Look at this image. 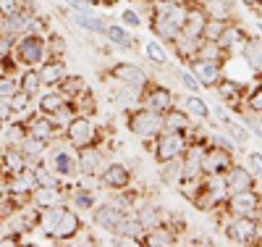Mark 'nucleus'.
<instances>
[{
    "label": "nucleus",
    "mask_w": 262,
    "mask_h": 247,
    "mask_svg": "<svg viewBox=\"0 0 262 247\" xmlns=\"http://www.w3.org/2000/svg\"><path fill=\"white\" fill-rule=\"evenodd\" d=\"M181 192L196 211L207 213V216H221V211L226 205V197H228L223 176H202L196 184H189Z\"/></svg>",
    "instance_id": "nucleus-1"
},
{
    "label": "nucleus",
    "mask_w": 262,
    "mask_h": 247,
    "mask_svg": "<svg viewBox=\"0 0 262 247\" xmlns=\"http://www.w3.org/2000/svg\"><path fill=\"white\" fill-rule=\"evenodd\" d=\"M221 232H223V239L233 247L262 244L259 221L254 216H226L221 221Z\"/></svg>",
    "instance_id": "nucleus-2"
},
{
    "label": "nucleus",
    "mask_w": 262,
    "mask_h": 247,
    "mask_svg": "<svg viewBox=\"0 0 262 247\" xmlns=\"http://www.w3.org/2000/svg\"><path fill=\"white\" fill-rule=\"evenodd\" d=\"M123 124H126V131L134 134L137 140L142 142H152L163 131V113L158 110H149L144 105H134V108H126L123 113Z\"/></svg>",
    "instance_id": "nucleus-3"
},
{
    "label": "nucleus",
    "mask_w": 262,
    "mask_h": 247,
    "mask_svg": "<svg viewBox=\"0 0 262 247\" xmlns=\"http://www.w3.org/2000/svg\"><path fill=\"white\" fill-rule=\"evenodd\" d=\"M144 147L152 153L155 163H165V161H176L186 153L189 147V134L173 131V129H163L152 142H144Z\"/></svg>",
    "instance_id": "nucleus-4"
},
{
    "label": "nucleus",
    "mask_w": 262,
    "mask_h": 247,
    "mask_svg": "<svg viewBox=\"0 0 262 247\" xmlns=\"http://www.w3.org/2000/svg\"><path fill=\"white\" fill-rule=\"evenodd\" d=\"M13 58H16V63L21 66V69H27V66H34V69H37L39 63H45L50 58L45 34L27 32V34L16 37V42H13Z\"/></svg>",
    "instance_id": "nucleus-5"
},
{
    "label": "nucleus",
    "mask_w": 262,
    "mask_h": 247,
    "mask_svg": "<svg viewBox=\"0 0 262 247\" xmlns=\"http://www.w3.org/2000/svg\"><path fill=\"white\" fill-rule=\"evenodd\" d=\"M102 140L100 126L95 124V116H86V113H76L69 124L63 126V142L71 145L74 150L86 147V145H95Z\"/></svg>",
    "instance_id": "nucleus-6"
},
{
    "label": "nucleus",
    "mask_w": 262,
    "mask_h": 247,
    "mask_svg": "<svg viewBox=\"0 0 262 247\" xmlns=\"http://www.w3.org/2000/svg\"><path fill=\"white\" fill-rule=\"evenodd\" d=\"M128 216H131V211L123 208V205H118L116 200L97 203V205L92 208V223H95L97 229H102L105 234H111V237H116V234L123 232Z\"/></svg>",
    "instance_id": "nucleus-7"
},
{
    "label": "nucleus",
    "mask_w": 262,
    "mask_h": 247,
    "mask_svg": "<svg viewBox=\"0 0 262 247\" xmlns=\"http://www.w3.org/2000/svg\"><path fill=\"white\" fill-rule=\"evenodd\" d=\"M66 6H69V13L74 18V24L79 29H84L86 34H97V37H105L107 32V21L102 13H97L92 6H86L84 0H66Z\"/></svg>",
    "instance_id": "nucleus-8"
},
{
    "label": "nucleus",
    "mask_w": 262,
    "mask_h": 247,
    "mask_svg": "<svg viewBox=\"0 0 262 247\" xmlns=\"http://www.w3.org/2000/svg\"><path fill=\"white\" fill-rule=\"evenodd\" d=\"M18 119L27 121V134H29V137L48 142L50 147L63 140V126L53 116H45V113H39V110H29V113L18 116Z\"/></svg>",
    "instance_id": "nucleus-9"
},
{
    "label": "nucleus",
    "mask_w": 262,
    "mask_h": 247,
    "mask_svg": "<svg viewBox=\"0 0 262 247\" xmlns=\"http://www.w3.org/2000/svg\"><path fill=\"white\" fill-rule=\"evenodd\" d=\"M179 103V95L170 89V84H163L158 79H149L144 87H142V100L139 105L149 108V110H158V113H165L168 108H173Z\"/></svg>",
    "instance_id": "nucleus-10"
},
{
    "label": "nucleus",
    "mask_w": 262,
    "mask_h": 247,
    "mask_svg": "<svg viewBox=\"0 0 262 247\" xmlns=\"http://www.w3.org/2000/svg\"><path fill=\"white\" fill-rule=\"evenodd\" d=\"M48 163L50 168L66 179V182H71V179H79V171H76V150L71 145H66L63 140L55 142L50 150H48Z\"/></svg>",
    "instance_id": "nucleus-11"
},
{
    "label": "nucleus",
    "mask_w": 262,
    "mask_h": 247,
    "mask_svg": "<svg viewBox=\"0 0 262 247\" xmlns=\"http://www.w3.org/2000/svg\"><path fill=\"white\" fill-rule=\"evenodd\" d=\"M105 158H107V153L100 147V142L79 147L76 150V171H79V179H97L100 171L107 163Z\"/></svg>",
    "instance_id": "nucleus-12"
},
{
    "label": "nucleus",
    "mask_w": 262,
    "mask_h": 247,
    "mask_svg": "<svg viewBox=\"0 0 262 247\" xmlns=\"http://www.w3.org/2000/svg\"><path fill=\"white\" fill-rule=\"evenodd\" d=\"M97 182L107 192H121V189H128L131 184H134V171H131V166H126L121 161H111L100 171Z\"/></svg>",
    "instance_id": "nucleus-13"
},
{
    "label": "nucleus",
    "mask_w": 262,
    "mask_h": 247,
    "mask_svg": "<svg viewBox=\"0 0 262 247\" xmlns=\"http://www.w3.org/2000/svg\"><path fill=\"white\" fill-rule=\"evenodd\" d=\"M233 163H236L233 150H226V147L212 145V142L205 145V150H202V171H205V176H223Z\"/></svg>",
    "instance_id": "nucleus-14"
},
{
    "label": "nucleus",
    "mask_w": 262,
    "mask_h": 247,
    "mask_svg": "<svg viewBox=\"0 0 262 247\" xmlns=\"http://www.w3.org/2000/svg\"><path fill=\"white\" fill-rule=\"evenodd\" d=\"M259 189H247V192H231L226 197V205L221 211V216H215L217 221H223L226 216H254L257 205H259Z\"/></svg>",
    "instance_id": "nucleus-15"
},
{
    "label": "nucleus",
    "mask_w": 262,
    "mask_h": 247,
    "mask_svg": "<svg viewBox=\"0 0 262 247\" xmlns=\"http://www.w3.org/2000/svg\"><path fill=\"white\" fill-rule=\"evenodd\" d=\"M84 232V218L79 211H74L71 205H63V213H60V221H58V226L53 232V242L58 244H71L74 239H79Z\"/></svg>",
    "instance_id": "nucleus-16"
},
{
    "label": "nucleus",
    "mask_w": 262,
    "mask_h": 247,
    "mask_svg": "<svg viewBox=\"0 0 262 247\" xmlns=\"http://www.w3.org/2000/svg\"><path fill=\"white\" fill-rule=\"evenodd\" d=\"M105 71L107 74H102V77L113 79V82H123V84H134V87H144L152 79V74L144 66H139L134 61H116L111 69H105Z\"/></svg>",
    "instance_id": "nucleus-17"
},
{
    "label": "nucleus",
    "mask_w": 262,
    "mask_h": 247,
    "mask_svg": "<svg viewBox=\"0 0 262 247\" xmlns=\"http://www.w3.org/2000/svg\"><path fill=\"white\" fill-rule=\"evenodd\" d=\"M189 71L196 77V82L202 84V89H215L226 77V63L221 61H207V58H194L186 63Z\"/></svg>",
    "instance_id": "nucleus-18"
},
{
    "label": "nucleus",
    "mask_w": 262,
    "mask_h": 247,
    "mask_svg": "<svg viewBox=\"0 0 262 247\" xmlns=\"http://www.w3.org/2000/svg\"><path fill=\"white\" fill-rule=\"evenodd\" d=\"M39 11H37V6L29 3L24 6V8H18L16 13H8V16H0V34H6V37H21V34H27V29H29V21L37 16Z\"/></svg>",
    "instance_id": "nucleus-19"
},
{
    "label": "nucleus",
    "mask_w": 262,
    "mask_h": 247,
    "mask_svg": "<svg viewBox=\"0 0 262 247\" xmlns=\"http://www.w3.org/2000/svg\"><path fill=\"white\" fill-rule=\"evenodd\" d=\"M34 187H37V179H34V171H32V168H24V171L8 176V195L18 203V208L27 205V203H32Z\"/></svg>",
    "instance_id": "nucleus-20"
},
{
    "label": "nucleus",
    "mask_w": 262,
    "mask_h": 247,
    "mask_svg": "<svg viewBox=\"0 0 262 247\" xmlns=\"http://www.w3.org/2000/svg\"><path fill=\"white\" fill-rule=\"evenodd\" d=\"M212 92H215L217 103H223L228 110H233V113H236V110L242 108V100H244V92H247V84L238 82V79H231V77H223L221 84H217Z\"/></svg>",
    "instance_id": "nucleus-21"
},
{
    "label": "nucleus",
    "mask_w": 262,
    "mask_h": 247,
    "mask_svg": "<svg viewBox=\"0 0 262 247\" xmlns=\"http://www.w3.org/2000/svg\"><path fill=\"white\" fill-rule=\"evenodd\" d=\"M144 21H147V29L152 32V37H155V40H160L163 45H168V48H170V42H173V40H176V37L181 34V27L176 24V21H170L168 16H163V13L147 11Z\"/></svg>",
    "instance_id": "nucleus-22"
},
{
    "label": "nucleus",
    "mask_w": 262,
    "mask_h": 247,
    "mask_svg": "<svg viewBox=\"0 0 262 247\" xmlns=\"http://www.w3.org/2000/svg\"><path fill=\"white\" fill-rule=\"evenodd\" d=\"M223 184H226V189H228V195L231 192H247V189H257V176L247 168V163H233L226 174H223Z\"/></svg>",
    "instance_id": "nucleus-23"
},
{
    "label": "nucleus",
    "mask_w": 262,
    "mask_h": 247,
    "mask_svg": "<svg viewBox=\"0 0 262 247\" xmlns=\"http://www.w3.org/2000/svg\"><path fill=\"white\" fill-rule=\"evenodd\" d=\"M238 55H242L244 66L252 71V77L262 79V37L259 34H247L242 48H238Z\"/></svg>",
    "instance_id": "nucleus-24"
},
{
    "label": "nucleus",
    "mask_w": 262,
    "mask_h": 247,
    "mask_svg": "<svg viewBox=\"0 0 262 247\" xmlns=\"http://www.w3.org/2000/svg\"><path fill=\"white\" fill-rule=\"evenodd\" d=\"M66 187H69V197H66V205H71V208L79 211V213H92V208L100 203L97 195H95V189L84 187V179H81V182H74V184L69 182Z\"/></svg>",
    "instance_id": "nucleus-25"
},
{
    "label": "nucleus",
    "mask_w": 262,
    "mask_h": 247,
    "mask_svg": "<svg viewBox=\"0 0 262 247\" xmlns=\"http://www.w3.org/2000/svg\"><path fill=\"white\" fill-rule=\"evenodd\" d=\"M69 184V182H66ZM66 184H37L32 192V203L37 208H53V205H63L69 197V187Z\"/></svg>",
    "instance_id": "nucleus-26"
},
{
    "label": "nucleus",
    "mask_w": 262,
    "mask_h": 247,
    "mask_svg": "<svg viewBox=\"0 0 262 247\" xmlns=\"http://www.w3.org/2000/svg\"><path fill=\"white\" fill-rule=\"evenodd\" d=\"M179 105L186 110V113H189L196 124L212 121V108H210V103H207L200 92H186L184 98H179Z\"/></svg>",
    "instance_id": "nucleus-27"
},
{
    "label": "nucleus",
    "mask_w": 262,
    "mask_h": 247,
    "mask_svg": "<svg viewBox=\"0 0 262 247\" xmlns=\"http://www.w3.org/2000/svg\"><path fill=\"white\" fill-rule=\"evenodd\" d=\"M200 48H202V37H191L186 32H181L176 40L170 42V50L181 61V66H186L189 61H194L196 55H200Z\"/></svg>",
    "instance_id": "nucleus-28"
},
{
    "label": "nucleus",
    "mask_w": 262,
    "mask_h": 247,
    "mask_svg": "<svg viewBox=\"0 0 262 247\" xmlns=\"http://www.w3.org/2000/svg\"><path fill=\"white\" fill-rule=\"evenodd\" d=\"M244 37H247V29H244V24L238 18H233L231 24L223 29V34L217 37L215 42H217V48H221L223 53H228V55H233V53H238V48H242V42H244Z\"/></svg>",
    "instance_id": "nucleus-29"
},
{
    "label": "nucleus",
    "mask_w": 262,
    "mask_h": 247,
    "mask_svg": "<svg viewBox=\"0 0 262 247\" xmlns=\"http://www.w3.org/2000/svg\"><path fill=\"white\" fill-rule=\"evenodd\" d=\"M163 129H173V131H181V134H191V131L196 129V121L176 103L173 108H168L165 113H163Z\"/></svg>",
    "instance_id": "nucleus-30"
},
{
    "label": "nucleus",
    "mask_w": 262,
    "mask_h": 247,
    "mask_svg": "<svg viewBox=\"0 0 262 247\" xmlns=\"http://www.w3.org/2000/svg\"><path fill=\"white\" fill-rule=\"evenodd\" d=\"M39 71V79H42V87H58V82L69 74V66H66V58H48L45 63L37 66Z\"/></svg>",
    "instance_id": "nucleus-31"
},
{
    "label": "nucleus",
    "mask_w": 262,
    "mask_h": 247,
    "mask_svg": "<svg viewBox=\"0 0 262 247\" xmlns=\"http://www.w3.org/2000/svg\"><path fill=\"white\" fill-rule=\"evenodd\" d=\"M105 40L111 42V45H116V48H123V50H137V48H142V45H139V40L134 37V29L123 27L121 21H118V24H113V21L107 24Z\"/></svg>",
    "instance_id": "nucleus-32"
},
{
    "label": "nucleus",
    "mask_w": 262,
    "mask_h": 247,
    "mask_svg": "<svg viewBox=\"0 0 262 247\" xmlns=\"http://www.w3.org/2000/svg\"><path fill=\"white\" fill-rule=\"evenodd\" d=\"M189 3H200L210 18H223V21L238 18L236 16V0H189Z\"/></svg>",
    "instance_id": "nucleus-33"
},
{
    "label": "nucleus",
    "mask_w": 262,
    "mask_h": 247,
    "mask_svg": "<svg viewBox=\"0 0 262 247\" xmlns=\"http://www.w3.org/2000/svg\"><path fill=\"white\" fill-rule=\"evenodd\" d=\"M24 168H29V166H27V155H24V150H21V145H3L0 171H3L6 176H11V174H18Z\"/></svg>",
    "instance_id": "nucleus-34"
},
{
    "label": "nucleus",
    "mask_w": 262,
    "mask_h": 247,
    "mask_svg": "<svg viewBox=\"0 0 262 247\" xmlns=\"http://www.w3.org/2000/svg\"><path fill=\"white\" fill-rule=\"evenodd\" d=\"M207 18H210V16L202 11L200 3H189V13H186V21H184V29H181V32H186V34H191V37H202Z\"/></svg>",
    "instance_id": "nucleus-35"
},
{
    "label": "nucleus",
    "mask_w": 262,
    "mask_h": 247,
    "mask_svg": "<svg viewBox=\"0 0 262 247\" xmlns=\"http://www.w3.org/2000/svg\"><path fill=\"white\" fill-rule=\"evenodd\" d=\"M34 100H37V110H39V113H45V116H55L58 110L66 105L63 92H58L55 87H48V92H39Z\"/></svg>",
    "instance_id": "nucleus-36"
},
{
    "label": "nucleus",
    "mask_w": 262,
    "mask_h": 247,
    "mask_svg": "<svg viewBox=\"0 0 262 247\" xmlns=\"http://www.w3.org/2000/svg\"><path fill=\"white\" fill-rule=\"evenodd\" d=\"M181 176H184V163H181V158L158 163V182H160L163 187H179Z\"/></svg>",
    "instance_id": "nucleus-37"
},
{
    "label": "nucleus",
    "mask_w": 262,
    "mask_h": 247,
    "mask_svg": "<svg viewBox=\"0 0 262 247\" xmlns=\"http://www.w3.org/2000/svg\"><path fill=\"white\" fill-rule=\"evenodd\" d=\"M113 100H116L123 110H126V108H134V105H139V100H142V87L116 82V87H113Z\"/></svg>",
    "instance_id": "nucleus-38"
},
{
    "label": "nucleus",
    "mask_w": 262,
    "mask_h": 247,
    "mask_svg": "<svg viewBox=\"0 0 262 247\" xmlns=\"http://www.w3.org/2000/svg\"><path fill=\"white\" fill-rule=\"evenodd\" d=\"M16 79H18V89L21 92H27V95H32V98H37L42 89V79H39V71L34 69V66H27V69H21L18 74H16Z\"/></svg>",
    "instance_id": "nucleus-39"
},
{
    "label": "nucleus",
    "mask_w": 262,
    "mask_h": 247,
    "mask_svg": "<svg viewBox=\"0 0 262 247\" xmlns=\"http://www.w3.org/2000/svg\"><path fill=\"white\" fill-rule=\"evenodd\" d=\"M238 110H247V113L262 116V79H254V84H247V92L242 100V108ZM236 110V113H238Z\"/></svg>",
    "instance_id": "nucleus-40"
},
{
    "label": "nucleus",
    "mask_w": 262,
    "mask_h": 247,
    "mask_svg": "<svg viewBox=\"0 0 262 247\" xmlns=\"http://www.w3.org/2000/svg\"><path fill=\"white\" fill-rule=\"evenodd\" d=\"M86 87H90V84H86V79H84L81 74H71V71H69V74H66V77L58 82V87H55V89H58V92H63V98H66V100H74L76 95H81V92H84Z\"/></svg>",
    "instance_id": "nucleus-41"
},
{
    "label": "nucleus",
    "mask_w": 262,
    "mask_h": 247,
    "mask_svg": "<svg viewBox=\"0 0 262 247\" xmlns=\"http://www.w3.org/2000/svg\"><path fill=\"white\" fill-rule=\"evenodd\" d=\"M24 140H27V121L24 119L6 121L3 134H0V142H3V145H21Z\"/></svg>",
    "instance_id": "nucleus-42"
},
{
    "label": "nucleus",
    "mask_w": 262,
    "mask_h": 247,
    "mask_svg": "<svg viewBox=\"0 0 262 247\" xmlns=\"http://www.w3.org/2000/svg\"><path fill=\"white\" fill-rule=\"evenodd\" d=\"M142 53L149 63H155V66H168L170 61V50H168V45H163L160 40H149L142 45Z\"/></svg>",
    "instance_id": "nucleus-43"
},
{
    "label": "nucleus",
    "mask_w": 262,
    "mask_h": 247,
    "mask_svg": "<svg viewBox=\"0 0 262 247\" xmlns=\"http://www.w3.org/2000/svg\"><path fill=\"white\" fill-rule=\"evenodd\" d=\"M74 108H76V113H86V116H97V98H95V92L90 87L84 89L81 95H76L74 100Z\"/></svg>",
    "instance_id": "nucleus-44"
},
{
    "label": "nucleus",
    "mask_w": 262,
    "mask_h": 247,
    "mask_svg": "<svg viewBox=\"0 0 262 247\" xmlns=\"http://www.w3.org/2000/svg\"><path fill=\"white\" fill-rule=\"evenodd\" d=\"M45 42H48V53L50 58H66V50H69V42H66V37L53 27L48 34H45Z\"/></svg>",
    "instance_id": "nucleus-45"
},
{
    "label": "nucleus",
    "mask_w": 262,
    "mask_h": 247,
    "mask_svg": "<svg viewBox=\"0 0 262 247\" xmlns=\"http://www.w3.org/2000/svg\"><path fill=\"white\" fill-rule=\"evenodd\" d=\"M8 103H11V108H13V113H16V119L18 116H24V113H29L32 110V105H34V98L32 95H27V92H13L11 98H8Z\"/></svg>",
    "instance_id": "nucleus-46"
},
{
    "label": "nucleus",
    "mask_w": 262,
    "mask_h": 247,
    "mask_svg": "<svg viewBox=\"0 0 262 247\" xmlns=\"http://www.w3.org/2000/svg\"><path fill=\"white\" fill-rule=\"evenodd\" d=\"M176 74V79H179V84L184 87V92H202V84L196 82V77L189 71V66H181L179 71H173Z\"/></svg>",
    "instance_id": "nucleus-47"
},
{
    "label": "nucleus",
    "mask_w": 262,
    "mask_h": 247,
    "mask_svg": "<svg viewBox=\"0 0 262 247\" xmlns=\"http://www.w3.org/2000/svg\"><path fill=\"white\" fill-rule=\"evenodd\" d=\"M121 24H123V27H128V29H142V24H144V16H142L134 6L121 8Z\"/></svg>",
    "instance_id": "nucleus-48"
},
{
    "label": "nucleus",
    "mask_w": 262,
    "mask_h": 247,
    "mask_svg": "<svg viewBox=\"0 0 262 247\" xmlns=\"http://www.w3.org/2000/svg\"><path fill=\"white\" fill-rule=\"evenodd\" d=\"M231 24V21H223V18H207V24H205V34H202V40H210V42H215L217 37L223 34V29Z\"/></svg>",
    "instance_id": "nucleus-49"
},
{
    "label": "nucleus",
    "mask_w": 262,
    "mask_h": 247,
    "mask_svg": "<svg viewBox=\"0 0 262 247\" xmlns=\"http://www.w3.org/2000/svg\"><path fill=\"white\" fill-rule=\"evenodd\" d=\"M244 163L257 176V182H262V150H247L244 153Z\"/></svg>",
    "instance_id": "nucleus-50"
},
{
    "label": "nucleus",
    "mask_w": 262,
    "mask_h": 247,
    "mask_svg": "<svg viewBox=\"0 0 262 247\" xmlns=\"http://www.w3.org/2000/svg\"><path fill=\"white\" fill-rule=\"evenodd\" d=\"M13 92H18V79H16V74H6V71H0V98L8 100Z\"/></svg>",
    "instance_id": "nucleus-51"
},
{
    "label": "nucleus",
    "mask_w": 262,
    "mask_h": 247,
    "mask_svg": "<svg viewBox=\"0 0 262 247\" xmlns=\"http://www.w3.org/2000/svg\"><path fill=\"white\" fill-rule=\"evenodd\" d=\"M13 37H6V34H0V61L3 58H8V55H13Z\"/></svg>",
    "instance_id": "nucleus-52"
},
{
    "label": "nucleus",
    "mask_w": 262,
    "mask_h": 247,
    "mask_svg": "<svg viewBox=\"0 0 262 247\" xmlns=\"http://www.w3.org/2000/svg\"><path fill=\"white\" fill-rule=\"evenodd\" d=\"M242 6L249 8V11H259L262 8V0H242Z\"/></svg>",
    "instance_id": "nucleus-53"
},
{
    "label": "nucleus",
    "mask_w": 262,
    "mask_h": 247,
    "mask_svg": "<svg viewBox=\"0 0 262 247\" xmlns=\"http://www.w3.org/2000/svg\"><path fill=\"white\" fill-rule=\"evenodd\" d=\"M6 192H8V176L0 171V195H6Z\"/></svg>",
    "instance_id": "nucleus-54"
},
{
    "label": "nucleus",
    "mask_w": 262,
    "mask_h": 247,
    "mask_svg": "<svg viewBox=\"0 0 262 247\" xmlns=\"http://www.w3.org/2000/svg\"><path fill=\"white\" fill-rule=\"evenodd\" d=\"M257 221H262V197H259V205H257V213H254Z\"/></svg>",
    "instance_id": "nucleus-55"
},
{
    "label": "nucleus",
    "mask_w": 262,
    "mask_h": 247,
    "mask_svg": "<svg viewBox=\"0 0 262 247\" xmlns=\"http://www.w3.org/2000/svg\"><path fill=\"white\" fill-rule=\"evenodd\" d=\"M139 3H144V6H155L158 0H139Z\"/></svg>",
    "instance_id": "nucleus-56"
},
{
    "label": "nucleus",
    "mask_w": 262,
    "mask_h": 247,
    "mask_svg": "<svg viewBox=\"0 0 262 247\" xmlns=\"http://www.w3.org/2000/svg\"><path fill=\"white\" fill-rule=\"evenodd\" d=\"M3 234H6V223H3V221H0V237H3Z\"/></svg>",
    "instance_id": "nucleus-57"
},
{
    "label": "nucleus",
    "mask_w": 262,
    "mask_h": 247,
    "mask_svg": "<svg viewBox=\"0 0 262 247\" xmlns=\"http://www.w3.org/2000/svg\"><path fill=\"white\" fill-rule=\"evenodd\" d=\"M3 126H6V121H3V119H0V134H3Z\"/></svg>",
    "instance_id": "nucleus-58"
},
{
    "label": "nucleus",
    "mask_w": 262,
    "mask_h": 247,
    "mask_svg": "<svg viewBox=\"0 0 262 247\" xmlns=\"http://www.w3.org/2000/svg\"><path fill=\"white\" fill-rule=\"evenodd\" d=\"M0 161H3V142H0Z\"/></svg>",
    "instance_id": "nucleus-59"
},
{
    "label": "nucleus",
    "mask_w": 262,
    "mask_h": 247,
    "mask_svg": "<svg viewBox=\"0 0 262 247\" xmlns=\"http://www.w3.org/2000/svg\"><path fill=\"white\" fill-rule=\"evenodd\" d=\"M126 3H131V6H134V3H139V0H126Z\"/></svg>",
    "instance_id": "nucleus-60"
},
{
    "label": "nucleus",
    "mask_w": 262,
    "mask_h": 247,
    "mask_svg": "<svg viewBox=\"0 0 262 247\" xmlns=\"http://www.w3.org/2000/svg\"><path fill=\"white\" fill-rule=\"evenodd\" d=\"M259 232H262V221H259Z\"/></svg>",
    "instance_id": "nucleus-61"
}]
</instances>
